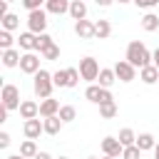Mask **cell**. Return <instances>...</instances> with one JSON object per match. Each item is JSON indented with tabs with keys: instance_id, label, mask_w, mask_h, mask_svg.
Returning a JSON list of instances; mask_svg holds the SVG:
<instances>
[{
	"instance_id": "f35d334b",
	"label": "cell",
	"mask_w": 159,
	"mask_h": 159,
	"mask_svg": "<svg viewBox=\"0 0 159 159\" xmlns=\"http://www.w3.org/2000/svg\"><path fill=\"white\" fill-rule=\"evenodd\" d=\"M5 119H7V109H5V107H0V122H5Z\"/></svg>"
},
{
	"instance_id": "d6a6232c",
	"label": "cell",
	"mask_w": 159,
	"mask_h": 159,
	"mask_svg": "<svg viewBox=\"0 0 159 159\" xmlns=\"http://www.w3.org/2000/svg\"><path fill=\"white\" fill-rule=\"evenodd\" d=\"M142 157V149L134 144V147H124V152H122V159H139Z\"/></svg>"
},
{
	"instance_id": "52a82bcc",
	"label": "cell",
	"mask_w": 159,
	"mask_h": 159,
	"mask_svg": "<svg viewBox=\"0 0 159 159\" xmlns=\"http://www.w3.org/2000/svg\"><path fill=\"white\" fill-rule=\"evenodd\" d=\"M20 70H22L25 75H37V72H40V57H37L35 52H25L22 60H20Z\"/></svg>"
},
{
	"instance_id": "8992f818",
	"label": "cell",
	"mask_w": 159,
	"mask_h": 159,
	"mask_svg": "<svg viewBox=\"0 0 159 159\" xmlns=\"http://www.w3.org/2000/svg\"><path fill=\"white\" fill-rule=\"evenodd\" d=\"M112 70H114V75H117V80H119V82H132V80L137 77V67H132L127 60H119Z\"/></svg>"
},
{
	"instance_id": "5b68a950",
	"label": "cell",
	"mask_w": 159,
	"mask_h": 159,
	"mask_svg": "<svg viewBox=\"0 0 159 159\" xmlns=\"http://www.w3.org/2000/svg\"><path fill=\"white\" fill-rule=\"evenodd\" d=\"M27 27L32 35H45V27H47V12L45 10H35L27 15Z\"/></svg>"
},
{
	"instance_id": "7bdbcfd3",
	"label": "cell",
	"mask_w": 159,
	"mask_h": 159,
	"mask_svg": "<svg viewBox=\"0 0 159 159\" xmlns=\"http://www.w3.org/2000/svg\"><path fill=\"white\" fill-rule=\"evenodd\" d=\"M104 159H114V157H104Z\"/></svg>"
},
{
	"instance_id": "d590c367",
	"label": "cell",
	"mask_w": 159,
	"mask_h": 159,
	"mask_svg": "<svg viewBox=\"0 0 159 159\" xmlns=\"http://www.w3.org/2000/svg\"><path fill=\"white\" fill-rule=\"evenodd\" d=\"M154 5H159V0H137V7H144V10H152Z\"/></svg>"
},
{
	"instance_id": "30bf717a",
	"label": "cell",
	"mask_w": 159,
	"mask_h": 159,
	"mask_svg": "<svg viewBox=\"0 0 159 159\" xmlns=\"http://www.w3.org/2000/svg\"><path fill=\"white\" fill-rule=\"evenodd\" d=\"M60 109H62V107H60V102H57V99H52V97H50V99H45V102H40V117H42V119L57 117V114H60Z\"/></svg>"
},
{
	"instance_id": "4316f807",
	"label": "cell",
	"mask_w": 159,
	"mask_h": 159,
	"mask_svg": "<svg viewBox=\"0 0 159 159\" xmlns=\"http://www.w3.org/2000/svg\"><path fill=\"white\" fill-rule=\"evenodd\" d=\"M17 25H20V17L17 15H7L5 20H2V30H7V32H12V30H17Z\"/></svg>"
},
{
	"instance_id": "ba28073f",
	"label": "cell",
	"mask_w": 159,
	"mask_h": 159,
	"mask_svg": "<svg viewBox=\"0 0 159 159\" xmlns=\"http://www.w3.org/2000/svg\"><path fill=\"white\" fill-rule=\"evenodd\" d=\"M102 152H104V157H119L122 152H124V147L119 144V139L117 137H104L102 139Z\"/></svg>"
},
{
	"instance_id": "cb8c5ba5",
	"label": "cell",
	"mask_w": 159,
	"mask_h": 159,
	"mask_svg": "<svg viewBox=\"0 0 159 159\" xmlns=\"http://www.w3.org/2000/svg\"><path fill=\"white\" fill-rule=\"evenodd\" d=\"M142 27H144L147 32H154V30H159V15H154V12H147V15L142 17Z\"/></svg>"
},
{
	"instance_id": "3957f363",
	"label": "cell",
	"mask_w": 159,
	"mask_h": 159,
	"mask_svg": "<svg viewBox=\"0 0 159 159\" xmlns=\"http://www.w3.org/2000/svg\"><path fill=\"white\" fill-rule=\"evenodd\" d=\"M0 99H2V107L7 109V112H12V109H20V89L15 87V84H5L2 87V94H0Z\"/></svg>"
},
{
	"instance_id": "8fae6325",
	"label": "cell",
	"mask_w": 159,
	"mask_h": 159,
	"mask_svg": "<svg viewBox=\"0 0 159 159\" xmlns=\"http://www.w3.org/2000/svg\"><path fill=\"white\" fill-rule=\"evenodd\" d=\"M75 32H77L82 40H94V37H97V35H94V22H89V20L75 22Z\"/></svg>"
},
{
	"instance_id": "e0dca14e",
	"label": "cell",
	"mask_w": 159,
	"mask_h": 159,
	"mask_svg": "<svg viewBox=\"0 0 159 159\" xmlns=\"http://www.w3.org/2000/svg\"><path fill=\"white\" fill-rule=\"evenodd\" d=\"M70 15H72L77 22L84 20V17H87V5H84L82 0H72V2H70Z\"/></svg>"
},
{
	"instance_id": "8d00e7d4",
	"label": "cell",
	"mask_w": 159,
	"mask_h": 159,
	"mask_svg": "<svg viewBox=\"0 0 159 159\" xmlns=\"http://www.w3.org/2000/svg\"><path fill=\"white\" fill-rule=\"evenodd\" d=\"M7 147H10V134L0 132V149H7Z\"/></svg>"
},
{
	"instance_id": "2e32d148",
	"label": "cell",
	"mask_w": 159,
	"mask_h": 159,
	"mask_svg": "<svg viewBox=\"0 0 159 159\" xmlns=\"http://www.w3.org/2000/svg\"><path fill=\"white\" fill-rule=\"evenodd\" d=\"M47 12H52V15H65V12H70V2L67 0H47Z\"/></svg>"
},
{
	"instance_id": "4dcf8cb0",
	"label": "cell",
	"mask_w": 159,
	"mask_h": 159,
	"mask_svg": "<svg viewBox=\"0 0 159 159\" xmlns=\"http://www.w3.org/2000/svg\"><path fill=\"white\" fill-rule=\"evenodd\" d=\"M80 70H75V67H67V87H77L80 84Z\"/></svg>"
},
{
	"instance_id": "6da1fadb",
	"label": "cell",
	"mask_w": 159,
	"mask_h": 159,
	"mask_svg": "<svg viewBox=\"0 0 159 159\" xmlns=\"http://www.w3.org/2000/svg\"><path fill=\"white\" fill-rule=\"evenodd\" d=\"M132 67H139V70H144V67H149L152 65V52L147 50V45L144 42H139V40H132L129 45H127V57H124Z\"/></svg>"
},
{
	"instance_id": "484cf974",
	"label": "cell",
	"mask_w": 159,
	"mask_h": 159,
	"mask_svg": "<svg viewBox=\"0 0 159 159\" xmlns=\"http://www.w3.org/2000/svg\"><path fill=\"white\" fill-rule=\"evenodd\" d=\"M57 117H60L65 124H67V122H75V119H77V109H75L72 104H62V109H60Z\"/></svg>"
},
{
	"instance_id": "f1b7e54d",
	"label": "cell",
	"mask_w": 159,
	"mask_h": 159,
	"mask_svg": "<svg viewBox=\"0 0 159 159\" xmlns=\"http://www.w3.org/2000/svg\"><path fill=\"white\" fill-rule=\"evenodd\" d=\"M99 114H102L104 119H112V117L117 114V104H114V102H107V104H99Z\"/></svg>"
},
{
	"instance_id": "44dd1931",
	"label": "cell",
	"mask_w": 159,
	"mask_h": 159,
	"mask_svg": "<svg viewBox=\"0 0 159 159\" xmlns=\"http://www.w3.org/2000/svg\"><path fill=\"white\" fill-rule=\"evenodd\" d=\"M137 147H139L142 152H147V149H154V147H157V139H154V134H149V132L139 134V137H137Z\"/></svg>"
},
{
	"instance_id": "7a4b0ae2",
	"label": "cell",
	"mask_w": 159,
	"mask_h": 159,
	"mask_svg": "<svg viewBox=\"0 0 159 159\" xmlns=\"http://www.w3.org/2000/svg\"><path fill=\"white\" fill-rule=\"evenodd\" d=\"M52 87H55V82H52V72H47V70H40L37 75H35V82H32V89H35V94L45 102V99H50V94H52Z\"/></svg>"
},
{
	"instance_id": "83f0119b",
	"label": "cell",
	"mask_w": 159,
	"mask_h": 159,
	"mask_svg": "<svg viewBox=\"0 0 159 159\" xmlns=\"http://www.w3.org/2000/svg\"><path fill=\"white\" fill-rule=\"evenodd\" d=\"M12 42H15V37L7 30H0V47H2V52L5 50H12Z\"/></svg>"
},
{
	"instance_id": "5bb4252c",
	"label": "cell",
	"mask_w": 159,
	"mask_h": 159,
	"mask_svg": "<svg viewBox=\"0 0 159 159\" xmlns=\"http://www.w3.org/2000/svg\"><path fill=\"white\" fill-rule=\"evenodd\" d=\"M139 80H142L144 84H159V70H157L154 65H149V67L139 70Z\"/></svg>"
},
{
	"instance_id": "1f68e13d",
	"label": "cell",
	"mask_w": 159,
	"mask_h": 159,
	"mask_svg": "<svg viewBox=\"0 0 159 159\" xmlns=\"http://www.w3.org/2000/svg\"><path fill=\"white\" fill-rule=\"evenodd\" d=\"M52 82H55V87H67V70L52 72Z\"/></svg>"
},
{
	"instance_id": "f546056e",
	"label": "cell",
	"mask_w": 159,
	"mask_h": 159,
	"mask_svg": "<svg viewBox=\"0 0 159 159\" xmlns=\"http://www.w3.org/2000/svg\"><path fill=\"white\" fill-rule=\"evenodd\" d=\"M52 45H55V42H52V37H50L47 32H45V35H37V50H40V55H42L47 47H52Z\"/></svg>"
},
{
	"instance_id": "74e56055",
	"label": "cell",
	"mask_w": 159,
	"mask_h": 159,
	"mask_svg": "<svg viewBox=\"0 0 159 159\" xmlns=\"http://www.w3.org/2000/svg\"><path fill=\"white\" fill-rule=\"evenodd\" d=\"M152 65H154V67L159 70V47H157V50L152 52Z\"/></svg>"
},
{
	"instance_id": "ee69618b",
	"label": "cell",
	"mask_w": 159,
	"mask_h": 159,
	"mask_svg": "<svg viewBox=\"0 0 159 159\" xmlns=\"http://www.w3.org/2000/svg\"><path fill=\"white\" fill-rule=\"evenodd\" d=\"M87 159H97V157H87Z\"/></svg>"
},
{
	"instance_id": "60d3db41",
	"label": "cell",
	"mask_w": 159,
	"mask_h": 159,
	"mask_svg": "<svg viewBox=\"0 0 159 159\" xmlns=\"http://www.w3.org/2000/svg\"><path fill=\"white\" fill-rule=\"evenodd\" d=\"M7 159H25V157H22V154H10Z\"/></svg>"
},
{
	"instance_id": "ab89813d",
	"label": "cell",
	"mask_w": 159,
	"mask_h": 159,
	"mask_svg": "<svg viewBox=\"0 0 159 159\" xmlns=\"http://www.w3.org/2000/svg\"><path fill=\"white\" fill-rule=\"evenodd\" d=\"M35 159H52V157H50V154H47V152H40V154H37V157H35Z\"/></svg>"
},
{
	"instance_id": "603a6c76",
	"label": "cell",
	"mask_w": 159,
	"mask_h": 159,
	"mask_svg": "<svg viewBox=\"0 0 159 159\" xmlns=\"http://www.w3.org/2000/svg\"><path fill=\"white\" fill-rule=\"evenodd\" d=\"M94 35H97L99 40L109 37V35H112V25H109V20H97V22H94Z\"/></svg>"
},
{
	"instance_id": "836d02e7",
	"label": "cell",
	"mask_w": 159,
	"mask_h": 159,
	"mask_svg": "<svg viewBox=\"0 0 159 159\" xmlns=\"http://www.w3.org/2000/svg\"><path fill=\"white\" fill-rule=\"evenodd\" d=\"M40 57H45V60H57V57H60V47H57V45H52V47H47Z\"/></svg>"
},
{
	"instance_id": "ac0fdd59",
	"label": "cell",
	"mask_w": 159,
	"mask_h": 159,
	"mask_svg": "<svg viewBox=\"0 0 159 159\" xmlns=\"http://www.w3.org/2000/svg\"><path fill=\"white\" fill-rule=\"evenodd\" d=\"M20 60H22V55H20L15 47L2 52V65H5V67H17V65H20Z\"/></svg>"
},
{
	"instance_id": "d4e9b609",
	"label": "cell",
	"mask_w": 159,
	"mask_h": 159,
	"mask_svg": "<svg viewBox=\"0 0 159 159\" xmlns=\"http://www.w3.org/2000/svg\"><path fill=\"white\" fill-rule=\"evenodd\" d=\"M102 92H104V89H102L99 84H89V87L84 89V97H87L89 102H94V104H99V102H102Z\"/></svg>"
},
{
	"instance_id": "f6af8a7d",
	"label": "cell",
	"mask_w": 159,
	"mask_h": 159,
	"mask_svg": "<svg viewBox=\"0 0 159 159\" xmlns=\"http://www.w3.org/2000/svg\"><path fill=\"white\" fill-rule=\"evenodd\" d=\"M57 159H67V157H57Z\"/></svg>"
},
{
	"instance_id": "d6986e66",
	"label": "cell",
	"mask_w": 159,
	"mask_h": 159,
	"mask_svg": "<svg viewBox=\"0 0 159 159\" xmlns=\"http://www.w3.org/2000/svg\"><path fill=\"white\" fill-rule=\"evenodd\" d=\"M42 124H45V134H52L55 137V134H60V129H62L65 122L60 117H50V119H42Z\"/></svg>"
},
{
	"instance_id": "9c48e42d",
	"label": "cell",
	"mask_w": 159,
	"mask_h": 159,
	"mask_svg": "<svg viewBox=\"0 0 159 159\" xmlns=\"http://www.w3.org/2000/svg\"><path fill=\"white\" fill-rule=\"evenodd\" d=\"M20 117H22L25 122L37 119V117H40V104H37V102H32V99H25V102L20 104Z\"/></svg>"
},
{
	"instance_id": "7402d4cb",
	"label": "cell",
	"mask_w": 159,
	"mask_h": 159,
	"mask_svg": "<svg viewBox=\"0 0 159 159\" xmlns=\"http://www.w3.org/2000/svg\"><path fill=\"white\" fill-rule=\"evenodd\" d=\"M20 154H22L25 159H35L40 152H37V144H35L32 139H25V142L20 144Z\"/></svg>"
},
{
	"instance_id": "277c9868",
	"label": "cell",
	"mask_w": 159,
	"mask_h": 159,
	"mask_svg": "<svg viewBox=\"0 0 159 159\" xmlns=\"http://www.w3.org/2000/svg\"><path fill=\"white\" fill-rule=\"evenodd\" d=\"M99 72H102V67L97 65L94 57H84V60H80V75H82V80H87L89 84L99 77Z\"/></svg>"
},
{
	"instance_id": "e575fe53",
	"label": "cell",
	"mask_w": 159,
	"mask_h": 159,
	"mask_svg": "<svg viewBox=\"0 0 159 159\" xmlns=\"http://www.w3.org/2000/svg\"><path fill=\"white\" fill-rule=\"evenodd\" d=\"M22 5H25V10H30V12L42 10V2H40V0H22Z\"/></svg>"
},
{
	"instance_id": "ffe728a7",
	"label": "cell",
	"mask_w": 159,
	"mask_h": 159,
	"mask_svg": "<svg viewBox=\"0 0 159 159\" xmlns=\"http://www.w3.org/2000/svg\"><path fill=\"white\" fill-rule=\"evenodd\" d=\"M119 144L122 147H134L137 144V134H134V129H129V127H124V129H119Z\"/></svg>"
},
{
	"instance_id": "7c38bea8",
	"label": "cell",
	"mask_w": 159,
	"mask_h": 159,
	"mask_svg": "<svg viewBox=\"0 0 159 159\" xmlns=\"http://www.w3.org/2000/svg\"><path fill=\"white\" fill-rule=\"evenodd\" d=\"M17 45H20V50H25V52H35V50H37V35H32L30 30H27V32H20Z\"/></svg>"
},
{
	"instance_id": "9a60e30c",
	"label": "cell",
	"mask_w": 159,
	"mask_h": 159,
	"mask_svg": "<svg viewBox=\"0 0 159 159\" xmlns=\"http://www.w3.org/2000/svg\"><path fill=\"white\" fill-rule=\"evenodd\" d=\"M97 82H99V87H102V89H109V87L117 82V75H114V70H109V67H102V72H99Z\"/></svg>"
},
{
	"instance_id": "4fadbf2b",
	"label": "cell",
	"mask_w": 159,
	"mask_h": 159,
	"mask_svg": "<svg viewBox=\"0 0 159 159\" xmlns=\"http://www.w3.org/2000/svg\"><path fill=\"white\" fill-rule=\"evenodd\" d=\"M22 129H25V137L35 142V139L45 132V124H42V119H30V122H25V127H22Z\"/></svg>"
},
{
	"instance_id": "b9f144b4",
	"label": "cell",
	"mask_w": 159,
	"mask_h": 159,
	"mask_svg": "<svg viewBox=\"0 0 159 159\" xmlns=\"http://www.w3.org/2000/svg\"><path fill=\"white\" fill-rule=\"evenodd\" d=\"M154 157L159 159V142H157V147H154Z\"/></svg>"
}]
</instances>
